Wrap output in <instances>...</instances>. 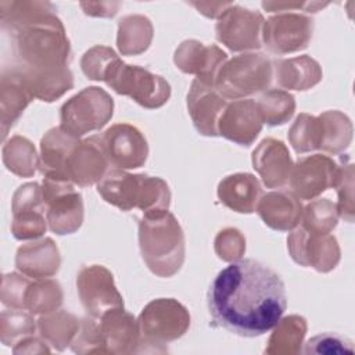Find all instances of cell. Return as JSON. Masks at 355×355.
<instances>
[{
  "mask_svg": "<svg viewBox=\"0 0 355 355\" xmlns=\"http://www.w3.org/2000/svg\"><path fill=\"white\" fill-rule=\"evenodd\" d=\"M50 1H0L1 28L11 36L14 68L33 98L51 103L73 87L71 43Z\"/></svg>",
  "mask_w": 355,
  "mask_h": 355,
  "instance_id": "obj_1",
  "label": "cell"
},
{
  "mask_svg": "<svg viewBox=\"0 0 355 355\" xmlns=\"http://www.w3.org/2000/svg\"><path fill=\"white\" fill-rule=\"evenodd\" d=\"M286 306L283 280L255 259L232 262L215 276L208 290L212 326L241 337H258L272 330Z\"/></svg>",
  "mask_w": 355,
  "mask_h": 355,
  "instance_id": "obj_2",
  "label": "cell"
},
{
  "mask_svg": "<svg viewBox=\"0 0 355 355\" xmlns=\"http://www.w3.org/2000/svg\"><path fill=\"white\" fill-rule=\"evenodd\" d=\"M97 193L103 200L121 211L140 209L144 218H158L168 212L171 190L168 183L157 176L129 173L110 168L97 183Z\"/></svg>",
  "mask_w": 355,
  "mask_h": 355,
  "instance_id": "obj_3",
  "label": "cell"
},
{
  "mask_svg": "<svg viewBox=\"0 0 355 355\" xmlns=\"http://www.w3.org/2000/svg\"><path fill=\"white\" fill-rule=\"evenodd\" d=\"M139 248L147 268L159 277H172L184 262V233L169 211L139 220Z\"/></svg>",
  "mask_w": 355,
  "mask_h": 355,
  "instance_id": "obj_4",
  "label": "cell"
},
{
  "mask_svg": "<svg viewBox=\"0 0 355 355\" xmlns=\"http://www.w3.org/2000/svg\"><path fill=\"white\" fill-rule=\"evenodd\" d=\"M272 78V60L263 53L248 51L226 60L214 86L226 100H240L268 90Z\"/></svg>",
  "mask_w": 355,
  "mask_h": 355,
  "instance_id": "obj_5",
  "label": "cell"
},
{
  "mask_svg": "<svg viewBox=\"0 0 355 355\" xmlns=\"http://www.w3.org/2000/svg\"><path fill=\"white\" fill-rule=\"evenodd\" d=\"M103 82L115 93L130 97L147 110L162 107L171 97V86L161 75L139 65H129L121 58L111 64Z\"/></svg>",
  "mask_w": 355,
  "mask_h": 355,
  "instance_id": "obj_6",
  "label": "cell"
},
{
  "mask_svg": "<svg viewBox=\"0 0 355 355\" xmlns=\"http://www.w3.org/2000/svg\"><path fill=\"white\" fill-rule=\"evenodd\" d=\"M114 114L112 97L98 86H89L68 98L60 110L61 128L82 137L103 129Z\"/></svg>",
  "mask_w": 355,
  "mask_h": 355,
  "instance_id": "obj_7",
  "label": "cell"
},
{
  "mask_svg": "<svg viewBox=\"0 0 355 355\" xmlns=\"http://www.w3.org/2000/svg\"><path fill=\"white\" fill-rule=\"evenodd\" d=\"M137 322L143 352L144 345H151L157 349V347L184 336L190 327V313L175 298H157L141 309Z\"/></svg>",
  "mask_w": 355,
  "mask_h": 355,
  "instance_id": "obj_8",
  "label": "cell"
},
{
  "mask_svg": "<svg viewBox=\"0 0 355 355\" xmlns=\"http://www.w3.org/2000/svg\"><path fill=\"white\" fill-rule=\"evenodd\" d=\"M43 200L49 229L58 234H71L83 223V200L75 184L68 180L43 178Z\"/></svg>",
  "mask_w": 355,
  "mask_h": 355,
  "instance_id": "obj_9",
  "label": "cell"
},
{
  "mask_svg": "<svg viewBox=\"0 0 355 355\" xmlns=\"http://www.w3.org/2000/svg\"><path fill=\"white\" fill-rule=\"evenodd\" d=\"M313 32V19L295 11H283L263 22L262 43L268 51L284 55L308 47Z\"/></svg>",
  "mask_w": 355,
  "mask_h": 355,
  "instance_id": "obj_10",
  "label": "cell"
},
{
  "mask_svg": "<svg viewBox=\"0 0 355 355\" xmlns=\"http://www.w3.org/2000/svg\"><path fill=\"white\" fill-rule=\"evenodd\" d=\"M263 22L261 12L232 3L218 18L216 39L232 51L258 50L262 46Z\"/></svg>",
  "mask_w": 355,
  "mask_h": 355,
  "instance_id": "obj_11",
  "label": "cell"
},
{
  "mask_svg": "<svg viewBox=\"0 0 355 355\" xmlns=\"http://www.w3.org/2000/svg\"><path fill=\"white\" fill-rule=\"evenodd\" d=\"M79 300L89 316L100 319L107 311L123 306L112 273L103 265L82 266L76 276Z\"/></svg>",
  "mask_w": 355,
  "mask_h": 355,
  "instance_id": "obj_12",
  "label": "cell"
},
{
  "mask_svg": "<svg viewBox=\"0 0 355 355\" xmlns=\"http://www.w3.org/2000/svg\"><path fill=\"white\" fill-rule=\"evenodd\" d=\"M287 248L295 263L320 273L333 270L340 261V247L333 234L311 233L300 225L290 230Z\"/></svg>",
  "mask_w": 355,
  "mask_h": 355,
  "instance_id": "obj_13",
  "label": "cell"
},
{
  "mask_svg": "<svg viewBox=\"0 0 355 355\" xmlns=\"http://www.w3.org/2000/svg\"><path fill=\"white\" fill-rule=\"evenodd\" d=\"M111 168L136 169L146 164L148 144L144 135L130 123H115L98 135Z\"/></svg>",
  "mask_w": 355,
  "mask_h": 355,
  "instance_id": "obj_14",
  "label": "cell"
},
{
  "mask_svg": "<svg viewBox=\"0 0 355 355\" xmlns=\"http://www.w3.org/2000/svg\"><path fill=\"white\" fill-rule=\"evenodd\" d=\"M11 211V233L17 240H36L46 233V204L37 184L19 186L12 196Z\"/></svg>",
  "mask_w": 355,
  "mask_h": 355,
  "instance_id": "obj_15",
  "label": "cell"
},
{
  "mask_svg": "<svg viewBox=\"0 0 355 355\" xmlns=\"http://www.w3.org/2000/svg\"><path fill=\"white\" fill-rule=\"evenodd\" d=\"M338 164L329 155L313 154L298 158L293 165L288 184L300 200H315L333 187Z\"/></svg>",
  "mask_w": 355,
  "mask_h": 355,
  "instance_id": "obj_16",
  "label": "cell"
},
{
  "mask_svg": "<svg viewBox=\"0 0 355 355\" xmlns=\"http://www.w3.org/2000/svg\"><path fill=\"white\" fill-rule=\"evenodd\" d=\"M111 168L98 135L79 140L65 164V178L80 187L97 184Z\"/></svg>",
  "mask_w": 355,
  "mask_h": 355,
  "instance_id": "obj_17",
  "label": "cell"
},
{
  "mask_svg": "<svg viewBox=\"0 0 355 355\" xmlns=\"http://www.w3.org/2000/svg\"><path fill=\"white\" fill-rule=\"evenodd\" d=\"M226 60L227 54L220 47L196 39L182 42L173 54V62L182 72L194 75L197 80L211 86Z\"/></svg>",
  "mask_w": 355,
  "mask_h": 355,
  "instance_id": "obj_18",
  "label": "cell"
},
{
  "mask_svg": "<svg viewBox=\"0 0 355 355\" xmlns=\"http://www.w3.org/2000/svg\"><path fill=\"white\" fill-rule=\"evenodd\" d=\"M263 126L255 100L240 98L227 103L218 123V136L240 146H251Z\"/></svg>",
  "mask_w": 355,
  "mask_h": 355,
  "instance_id": "obj_19",
  "label": "cell"
},
{
  "mask_svg": "<svg viewBox=\"0 0 355 355\" xmlns=\"http://www.w3.org/2000/svg\"><path fill=\"white\" fill-rule=\"evenodd\" d=\"M98 326L105 354L126 355L141 352L139 322L123 306L107 311L98 319Z\"/></svg>",
  "mask_w": 355,
  "mask_h": 355,
  "instance_id": "obj_20",
  "label": "cell"
},
{
  "mask_svg": "<svg viewBox=\"0 0 355 355\" xmlns=\"http://www.w3.org/2000/svg\"><path fill=\"white\" fill-rule=\"evenodd\" d=\"M227 100L219 94L215 86L197 79L191 82L187 93V111L194 128L202 136H218V123Z\"/></svg>",
  "mask_w": 355,
  "mask_h": 355,
  "instance_id": "obj_21",
  "label": "cell"
},
{
  "mask_svg": "<svg viewBox=\"0 0 355 355\" xmlns=\"http://www.w3.org/2000/svg\"><path fill=\"white\" fill-rule=\"evenodd\" d=\"M252 168L268 189H280L288 183L293 158L287 146L273 137L263 139L252 151Z\"/></svg>",
  "mask_w": 355,
  "mask_h": 355,
  "instance_id": "obj_22",
  "label": "cell"
},
{
  "mask_svg": "<svg viewBox=\"0 0 355 355\" xmlns=\"http://www.w3.org/2000/svg\"><path fill=\"white\" fill-rule=\"evenodd\" d=\"M255 211L270 229L290 232L300 225L304 207L293 191L277 190L262 194Z\"/></svg>",
  "mask_w": 355,
  "mask_h": 355,
  "instance_id": "obj_23",
  "label": "cell"
},
{
  "mask_svg": "<svg viewBox=\"0 0 355 355\" xmlns=\"http://www.w3.org/2000/svg\"><path fill=\"white\" fill-rule=\"evenodd\" d=\"M61 263L58 247L50 237L22 244L17 250L15 266L31 279H46L54 276Z\"/></svg>",
  "mask_w": 355,
  "mask_h": 355,
  "instance_id": "obj_24",
  "label": "cell"
},
{
  "mask_svg": "<svg viewBox=\"0 0 355 355\" xmlns=\"http://www.w3.org/2000/svg\"><path fill=\"white\" fill-rule=\"evenodd\" d=\"M32 100L33 96L22 76L14 68H3L0 76V122L3 140Z\"/></svg>",
  "mask_w": 355,
  "mask_h": 355,
  "instance_id": "obj_25",
  "label": "cell"
},
{
  "mask_svg": "<svg viewBox=\"0 0 355 355\" xmlns=\"http://www.w3.org/2000/svg\"><path fill=\"white\" fill-rule=\"evenodd\" d=\"M219 201L239 214H252L261 198L262 187L252 173L239 172L223 178L216 189Z\"/></svg>",
  "mask_w": 355,
  "mask_h": 355,
  "instance_id": "obj_26",
  "label": "cell"
},
{
  "mask_svg": "<svg viewBox=\"0 0 355 355\" xmlns=\"http://www.w3.org/2000/svg\"><path fill=\"white\" fill-rule=\"evenodd\" d=\"M79 140L80 137L68 133L61 126L51 128L44 133L40 140L39 165L43 178L67 180L65 164L71 151L79 143Z\"/></svg>",
  "mask_w": 355,
  "mask_h": 355,
  "instance_id": "obj_27",
  "label": "cell"
},
{
  "mask_svg": "<svg viewBox=\"0 0 355 355\" xmlns=\"http://www.w3.org/2000/svg\"><path fill=\"white\" fill-rule=\"evenodd\" d=\"M273 78L282 89L308 90L322 80V68L316 60L304 54L272 61Z\"/></svg>",
  "mask_w": 355,
  "mask_h": 355,
  "instance_id": "obj_28",
  "label": "cell"
},
{
  "mask_svg": "<svg viewBox=\"0 0 355 355\" xmlns=\"http://www.w3.org/2000/svg\"><path fill=\"white\" fill-rule=\"evenodd\" d=\"M79 326L80 320L64 309L42 315L37 319L39 336L55 351H64L67 347H71Z\"/></svg>",
  "mask_w": 355,
  "mask_h": 355,
  "instance_id": "obj_29",
  "label": "cell"
},
{
  "mask_svg": "<svg viewBox=\"0 0 355 355\" xmlns=\"http://www.w3.org/2000/svg\"><path fill=\"white\" fill-rule=\"evenodd\" d=\"M153 35V24L147 17L126 15L118 22L116 47L122 55H139L150 47Z\"/></svg>",
  "mask_w": 355,
  "mask_h": 355,
  "instance_id": "obj_30",
  "label": "cell"
},
{
  "mask_svg": "<svg viewBox=\"0 0 355 355\" xmlns=\"http://www.w3.org/2000/svg\"><path fill=\"white\" fill-rule=\"evenodd\" d=\"M306 333V320L300 315L280 318L268 340L265 354L268 355H295L301 352Z\"/></svg>",
  "mask_w": 355,
  "mask_h": 355,
  "instance_id": "obj_31",
  "label": "cell"
},
{
  "mask_svg": "<svg viewBox=\"0 0 355 355\" xmlns=\"http://www.w3.org/2000/svg\"><path fill=\"white\" fill-rule=\"evenodd\" d=\"M320 123L319 150L327 154L343 153L352 140L351 119L341 111H324L318 115Z\"/></svg>",
  "mask_w": 355,
  "mask_h": 355,
  "instance_id": "obj_32",
  "label": "cell"
},
{
  "mask_svg": "<svg viewBox=\"0 0 355 355\" xmlns=\"http://www.w3.org/2000/svg\"><path fill=\"white\" fill-rule=\"evenodd\" d=\"M1 158L4 166L19 178L33 176L40 165V157L33 143L19 135H14L4 141Z\"/></svg>",
  "mask_w": 355,
  "mask_h": 355,
  "instance_id": "obj_33",
  "label": "cell"
},
{
  "mask_svg": "<svg viewBox=\"0 0 355 355\" xmlns=\"http://www.w3.org/2000/svg\"><path fill=\"white\" fill-rule=\"evenodd\" d=\"M62 304V290L57 280L32 279L25 293L24 309L33 315H46L57 311Z\"/></svg>",
  "mask_w": 355,
  "mask_h": 355,
  "instance_id": "obj_34",
  "label": "cell"
},
{
  "mask_svg": "<svg viewBox=\"0 0 355 355\" xmlns=\"http://www.w3.org/2000/svg\"><path fill=\"white\" fill-rule=\"evenodd\" d=\"M255 103L262 122L269 126H277L288 122L295 111L294 96L283 89L265 90Z\"/></svg>",
  "mask_w": 355,
  "mask_h": 355,
  "instance_id": "obj_35",
  "label": "cell"
},
{
  "mask_svg": "<svg viewBox=\"0 0 355 355\" xmlns=\"http://www.w3.org/2000/svg\"><path fill=\"white\" fill-rule=\"evenodd\" d=\"M37 320L25 309H6L0 315V340L6 347H14L19 340L33 336Z\"/></svg>",
  "mask_w": 355,
  "mask_h": 355,
  "instance_id": "obj_36",
  "label": "cell"
},
{
  "mask_svg": "<svg viewBox=\"0 0 355 355\" xmlns=\"http://www.w3.org/2000/svg\"><path fill=\"white\" fill-rule=\"evenodd\" d=\"M337 220L336 204L329 198H316L304 207L300 226L311 233L327 234L337 226Z\"/></svg>",
  "mask_w": 355,
  "mask_h": 355,
  "instance_id": "obj_37",
  "label": "cell"
},
{
  "mask_svg": "<svg viewBox=\"0 0 355 355\" xmlns=\"http://www.w3.org/2000/svg\"><path fill=\"white\" fill-rule=\"evenodd\" d=\"M288 141L297 154L319 150L320 123L319 118L306 112L300 114L288 130Z\"/></svg>",
  "mask_w": 355,
  "mask_h": 355,
  "instance_id": "obj_38",
  "label": "cell"
},
{
  "mask_svg": "<svg viewBox=\"0 0 355 355\" xmlns=\"http://www.w3.org/2000/svg\"><path fill=\"white\" fill-rule=\"evenodd\" d=\"M333 189H336L338 201L336 204L338 218L345 222H354L355 204H354V164L343 159L338 165Z\"/></svg>",
  "mask_w": 355,
  "mask_h": 355,
  "instance_id": "obj_39",
  "label": "cell"
},
{
  "mask_svg": "<svg viewBox=\"0 0 355 355\" xmlns=\"http://www.w3.org/2000/svg\"><path fill=\"white\" fill-rule=\"evenodd\" d=\"M118 58V54L111 47L97 44L85 51L80 58V68L87 79L104 80L105 72Z\"/></svg>",
  "mask_w": 355,
  "mask_h": 355,
  "instance_id": "obj_40",
  "label": "cell"
},
{
  "mask_svg": "<svg viewBox=\"0 0 355 355\" xmlns=\"http://www.w3.org/2000/svg\"><path fill=\"white\" fill-rule=\"evenodd\" d=\"M75 354H105L98 319L92 316L80 319L79 330L71 344Z\"/></svg>",
  "mask_w": 355,
  "mask_h": 355,
  "instance_id": "obj_41",
  "label": "cell"
},
{
  "mask_svg": "<svg viewBox=\"0 0 355 355\" xmlns=\"http://www.w3.org/2000/svg\"><path fill=\"white\" fill-rule=\"evenodd\" d=\"M304 354L315 355H334V354H354V343L337 333H322L313 336L304 344Z\"/></svg>",
  "mask_w": 355,
  "mask_h": 355,
  "instance_id": "obj_42",
  "label": "cell"
},
{
  "mask_svg": "<svg viewBox=\"0 0 355 355\" xmlns=\"http://www.w3.org/2000/svg\"><path fill=\"white\" fill-rule=\"evenodd\" d=\"M216 255L226 262L239 261L245 252V239L236 227L220 230L214 241Z\"/></svg>",
  "mask_w": 355,
  "mask_h": 355,
  "instance_id": "obj_43",
  "label": "cell"
},
{
  "mask_svg": "<svg viewBox=\"0 0 355 355\" xmlns=\"http://www.w3.org/2000/svg\"><path fill=\"white\" fill-rule=\"evenodd\" d=\"M31 282L32 279L24 273H4L0 290L1 302L14 309H24L25 293Z\"/></svg>",
  "mask_w": 355,
  "mask_h": 355,
  "instance_id": "obj_44",
  "label": "cell"
},
{
  "mask_svg": "<svg viewBox=\"0 0 355 355\" xmlns=\"http://www.w3.org/2000/svg\"><path fill=\"white\" fill-rule=\"evenodd\" d=\"M329 6V3L322 1H262V7L269 12H283V11H304L306 14L318 12L320 8Z\"/></svg>",
  "mask_w": 355,
  "mask_h": 355,
  "instance_id": "obj_45",
  "label": "cell"
},
{
  "mask_svg": "<svg viewBox=\"0 0 355 355\" xmlns=\"http://www.w3.org/2000/svg\"><path fill=\"white\" fill-rule=\"evenodd\" d=\"M14 354H49L51 352L50 345L39 336H28L22 340H19L14 347H12Z\"/></svg>",
  "mask_w": 355,
  "mask_h": 355,
  "instance_id": "obj_46",
  "label": "cell"
},
{
  "mask_svg": "<svg viewBox=\"0 0 355 355\" xmlns=\"http://www.w3.org/2000/svg\"><path fill=\"white\" fill-rule=\"evenodd\" d=\"M80 8L86 15L90 17H104L110 18L118 12L121 3L114 1H97V3H80Z\"/></svg>",
  "mask_w": 355,
  "mask_h": 355,
  "instance_id": "obj_47",
  "label": "cell"
},
{
  "mask_svg": "<svg viewBox=\"0 0 355 355\" xmlns=\"http://www.w3.org/2000/svg\"><path fill=\"white\" fill-rule=\"evenodd\" d=\"M190 6H193L200 14L208 17V18H219L223 11L232 4L225 1H189Z\"/></svg>",
  "mask_w": 355,
  "mask_h": 355,
  "instance_id": "obj_48",
  "label": "cell"
}]
</instances>
